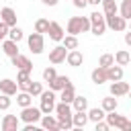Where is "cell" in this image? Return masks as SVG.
<instances>
[{
    "mask_svg": "<svg viewBox=\"0 0 131 131\" xmlns=\"http://www.w3.org/2000/svg\"><path fill=\"white\" fill-rule=\"evenodd\" d=\"M86 4H88V0H74V6L76 8H84Z\"/></svg>",
    "mask_w": 131,
    "mask_h": 131,
    "instance_id": "obj_41",
    "label": "cell"
},
{
    "mask_svg": "<svg viewBox=\"0 0 131 131\" xmlns=\"http://www.w3.org/2000/svg\"><path fill=\"white\" fill-rule=\"evenodd\" d=\"M113 63H115V55H111V53H102L98 59V66H102V68H108Z\"/></svg>",
    "mask_w": 131,
    "mask_h": 131,
    "instance_id": "obj_36",
    "label": "cell"
},
{
    "mask_svg": "<svg viewBox=\"0 0 131 131\" xmlns=\"http://www.w3.org/2000/svg\"><path fill=\"white\" fill-rule=\"evenodd\" d=\"M41 117H43V113H41V108H37V106H33V104H29V106H23V111H20V121H25V123H37V121H41Z\"/></svg>",
    "mask_w": 131,
    "mask_h": 131,
    "instance_id": "obj_6",
    "label": "cell"
},
{
    "mask_svg": "<svg viewBox=\"0 0 131 131\" xmlns=\"http://www.w3.org/2000/svg\"><path fill=\"white\" fill-rule=\"evenodd\" d=\"M41 2H43L45 6H55V4H57V0H41Z\"/></svg>",
    "mask_w": 131,
    "mask_h": 131,
    "instance_id": "obj_42",
    "label": "cell"
},
{
    "mask_svg": "<svg viewBox=\"0 0 131 131\" xmlns=\"http://www.w3.org/2000/svg\"><path fill=\"white\" fill-rule=\"evenodd\" d=\"M129 31H131V18H129Z\"/></svg>",
    "mask_w": 131,
    "mask_h": 131,
    "instance_id": "obj_46",
    "label": "cell"
},
{
    "mask_svg": "<svg viewBox=\"0 0 131 131\" xmlns=\"http://www.w3.org/2000/svg\"><path fill=\"white\" fill-rule=\"evenodd\" d=\"M106 74H108V82H117V80H123V66L119 63H113L106 68Z\"/></svg>",
    "mask_w": 131,
    "mask_h": 131,
    "instance_id": "obj_18",
    "label": "cell"
},
{
    "mask_svg": "<svg viewBox=\"0 0 131 131\" xmlns=\"http://www.w3.org/2000/svg\"><path fill=\"white\" fill-rule=\"evenodd\" d=\"M125 43L131 47V31H129V33H125Z\"/></svg>",
    "mask_w": 131,
    "mask_h": 131,
    "instance_id": "obj_43",
    "label": "cell"
},
{
    "mask_svg": "<svg viewBox=\"0 0 131 131\" xmlns=\"http://www.w3.org/2000/svg\"><path fill=\"white\" fill-rule=\"evenodd\" d=\"M47 33H49V39H51V41H61V39L66 37V33H63V27H61L59 23H55V20H51V23H49V29H47Z\"/></svg>",
    "mask_w": 131,
    "mask_h": 131,
    "instance_id": "obj_10",
    "label": "cell"
},
{
    "mask_svg": "<svg viewBox=\"0 0 131 131\" xmlns=\"http://www.w3.org/2000/svg\"><path fill=\"white\" fill-rule=\"evenodd\" d=\"M102 10H104V16H111L119 12V6L115 0H102Z\"/></svg>",
    "mask_w": 131,
    "mask_h": 131,
    "instance_id": "obj_26",
    "label": "cell"
},
{
    "mask_svg": "<svg viewBox=\"0 0 131 131\" xmlns=\"http://www.w3.org/2000/svg\"><path fill=\"white\" fill-rule=\"evenodd\" d=\"M16 82L14 80H10V78H4V80H0V92L2 94H8V96H14L16 94Z\"/></svg>",
    "mask_w": 131,
    "mask_h": 131,
    "instance_id": "obj_16",
    "label": "cell"
},
{
    "mask_svg": "<svg viewBox=\"0 0 131 131\" xmlns=\"http://www.w3.org/2000/svg\"><path fill=\"white\" fill-rule=\"evenodd\" d=\"M72 106H74V111H86V108H88V98L76 94L74 100H72Z\"/></svg>",
    "mask_w": 131,
    "mask_h": 131,
    "instance_id": "obj_30",
    "label": "cell"
},
{
    "mask_svg": "<svg viewBox=\"0 0 131 131\" xmlns=\"http://www.w3.org/2000/svg\"><path fill=\"white\" fill-rule=\"evenodd\" d=\"M47 29H49V20L47 18H37L35 20V31L37 33H47Z\"/></svg>",
    "mask_w": 131,
    "mask_h": 131,
    "instance_id": "obj_35",
    "label": "cell"
},
{
    "mask_svg": "<svg viewBox=\"0 0 131 131\" xmlns=\"http://www.w3.org/2000/svg\"><path fill=\"white\" fill-rule=\"evenodd\" d=\"M129 61H131V53H129V51L121 49V51L115 53V63H119V66H127Z\"/></svg>",
    "mask_w": 131,
    "mask_h": 131,
    "instance_id": "obj_27",
    "label": "cell"
},
{
    "mask_svg": "<svg viewBox=\"0 0 131 131\" xmlns=\"http://www.w3.org/2000/svg\"><path fill=\"white\" fill-rule=\"evenodd\" d=\"M72 123H74L76 129H84L86 123H88V115H86V111H76V113H72Z\"/></svg>",
    "mask_w": 131,
    "mask_h": 131,
    "instance_id": "obj_17",
    "label": "cell"
},
{
    "mask_svg": "<svg viewBox=\"0 0 131 131\" xmlns=\"http://www.w3.org/2000/svg\"><path fill=\"white\" fill-rule=\"evenodd\" d=\"M68 84H70V78H68V76H55V78H53V80L49 82V88L57 92V90H61V88H66Z\"/></svg>",
    "mask_w": 131,
    "mask_h": 131,
    "instance_id": "obj_21",
    "label": "cell"
},
{
    "mask_svg": "<svg viewBox=\"0 0 131 131\" xmlns=\"http://www.w3.org/2000/svg\"><path fill=\"white\" fill-rule=\"evenodd\" d=\"M55 113H57V117H72V104L59 102V104H55Z\"/></svg>",
    "mask_w": 131,
    "mask_h": 131,
    "instance_id": "obj_28",
    "label": "cell"
},
{
    "mask_svg": "<svg viewBox=\"0 0 131 131\" xmlns=\"http://www.w3.org/2000/svg\"><path fill=\"white\" fill-rule=\"evenodd\" d=\"M66 55H68V49H66L63 45H57V47H53V49L49 51V61H51L53 66H57V63L66 61Z\"/></svg>",
    "mask_w": 131,
    "mask_h": 131,
    "instance_id": "obj_8",
    "label": "cell"
},
{
    "mask_svg": "<svg viewBox=\"0 0 131 131\" xmlns=\"http://www.w3.org/2000/svg\"><path fill=\"white\" fill-rule=\"evenodd\" d=\"M16 104L23 108V106H29V104H33V96L27 92V90H23V92H18L16 94Z\"/></svg>",
    "mask_w": 131,
    "mask_h": 131,
    "instance_id": "obj_24",
    "label": "cell"
},
{
    "mask_svg": "<svg viewBox=\"0 0 131 131\" xmlns=\"http://www.w3.org/2000/svg\"><path fill=\"white\" fill-rule=\"evenodd\" d=\"M0 127H2V131H16L20 127V119L16 115H6L0 123Z\"/></svg>",
    "mask_w": 131,
    "mask_h": 131,
    "instance_id": "obj_9",
    "label": "cell"
},
{
    "mask_svg": "<svg viewBox=\"0 0 131 131\" xmlns=\"http://www.w3.org/2000/svg\"><path fill=\"white\" fill-rule=\"evenodd\" d=\"M2 51H4L8 57H14V55L18 53V43L12 41V39H4V41H2Z\"/></svg>",
    "mask_w": 131,
    "mask_h": 131,
    "instance_id": "obj_20",
    "label": "cell"
},
{
    "mask_svg": "<svg viewBox=\"0 0 131 131\" xmlns=\"http://www.w3.org/2000/svg\"><path fill=\"white\" fill-rule=\"evenodd\" d=\"M119 14L123 16V18H131V0H123L121 2V6H119Z\"/></svg>",
    "mask_w": 131,
    "mask_h": 131,
    "instance_id": "obj_32",
    "label": "cell"
},
{
    "mask_svg": "<svg viewBox=\"0 0 131 131\" xmlns=\"http://www.w3.org/2000/svg\"><path fill=\"white\" fill-rule=\"evenodd\" d=\"M129 84L127 82H123V80H117V82H113L111 84V94L113 96H125L127 92H129Z\"/></svg>",
    "mask_w": 131,
    "mask_h": 131,
    "instance_id": "obj_15",
    "label": "cell"
},
{
    "mask_svg": "<svg viewBox=\"0 0 131 131\" xmlns=\"http://www.w3.org/2000/svg\"><path fill=\"white\" fill-rule=\"evenodd\" d=\"M10 104H12L10 96H8V94H0V111H8Z\"/></svg>",
    "mask_w": 131,
    "mask_h": 131,
    "instance_id": "obj_38",
    "label": "cell"
},
{
    "mask_svg": "<svg viewBox=\"0 0 131 131\" xmlns=\"http://www.w3.org/2000/svg\"><path fill=\"white\" fill-rule=\"evenodd\" d=\"M86 115H88V121H92V123H96V121H100V119H104V115H106V113L102 111V106H100V108L96 106V108H90V111H88Z\"/></svg>",
    "mask_w": 131,
    "mask_h": 131,
    "instance_id": "obj_31",
    "label": "cell"
},
{
    "mask_svg": "<svg viewBox=\"0 0 131 131\" xmlns=\"http://www.w3.org/2000/svg\"><path fill=\"white\" fill-rule=\"evenodd\" d=\"M61 45L70 51V49H78V37L76 35H66L63 39H61Z\"/></svg>",
    "mask_w": 131,
    "mask_h": 131,
    "instance_id": "obj_29",
    "label": "cell"
},
{
    "mask_svg": "<svg viewBox=\"0 0 131 131\" xmlns=\"http://www.w3.org/2000/svg\"><path fill=\"white\" fill-rule=\"evenodd\" d=\"M88 18H90V33H92V35H96V37L104 35V31H106V20H104V14H100L98 10H94Z\"/></svg>",
    "mask_w": 131,
    "mask_h": 131,
    "instance_id": "obj_3",
    "label": "cell"
},
{
    "mask_svg": "<svg viewBox=\"0 0 131 131\" xmlns=\"http://www.w3.org/2000/svg\"><path fill=\"white\" fill-rule=\"evenodd\" d=\"M104 20H106V27L113 29V31H125V29H127V18H123L121 14L104 16Z\"/></svg>",
    "mask_w": 131,
    "mask_h": 131,
    "instance_id": "obj_7",
    "label": "cell"
},
{
    "mask_svg": "<svg viewBox=\"0 0 131 131\" xmlns=\"http://www.w3.org/2000/svg\"><path fill=\"white\" fill-rule=\"evenodd\" d=\"M8 29H10V27H8L6 23H2V20H0V41H4V39H6V35H8Z\"/></svg>",
    "mask_w": 131,
    "mask_h": 131,
    "instance_id": "obj_39",
    "label": "cell"
},
{
    "mask_svg": "<svg viewBox=\"0 0 131 131\" xmlns=\"http://www.w3.org/2000/svg\"><path fill=\"white\" fill-rule=\"evenodd\" d=\"M0 20L6 23L8 27H14V25H16V12H14L10 6H4V8L0 10Z\"/></svg>",
    "mask_w": 131,
    "mask_h": 131,
    "instance_id": "obj_13",
    "label": "cell"
},
{
    "mask_svg": "<svg viewBox=\"0 0 131 131\" xmlns=\"http://www.w3.org/2000/svg\"><path fill=\"white\" fill-rule=\"evenodd\" d=\"M23 37H25V35H23V29H18L16 25L8 29V39H12V41H16V43H18Z\"/></svg>",
    "mask_w": 131,
    "mask_h": 131,
    "instance_id": "obj_33",
    "label": "cell"
},
{
    "mask_svg": "<svg viewBox=\"0 0 131 131\" xmlns=\"http://www.w3.org/2000/svg\"><path fill=\"white\" fill-rule=\"evenodd\" d=\"M66 61H68V66L78 68V66H82L84 55H82V51H78V49H70V51H68V55H66Z\"/></svg>",
    "mask_w": 131,
    "mask_h": 131,
    "instance_id": "obj_14",
    "label": "cell"
},
{
    "mask_svg": "<svg viewBox=\"0 0 131 131\" xmlns=\"http://www.w3.org/2000/svg\"><path fill=\"white\" fill-rule=\"evenodd\" d=\"M10 61H12V66L16 68V70H33V63H31V59L27 57V55H20V53H16L14 57H10Z\"/></svg>",
    "mask_w": 131,
    "mask_h": 131,
    "instance_id": "obj_11",
    "label": "cell"
},
{
    "mask_svg": "<svg viewBox=\"0 0 131 131\" xmlns=\"http://www.w3.org/2000/svg\"><path fill=\"white\" fill-rule=\"evenodd\" d=\"M27 43H29V49L35 53V55H41L43 49H45V39H43V33H31L27 37Z\"/></svg>",
    "mask_w": 131,
    "mask_h": 131,
    "instance_id": "obj_5",
    "label": "cell"
},
{
    "mask_svg": "<svg viewBox=\"0 0 131 131\" xmlns=\"http://www.w3.org/2000/svg\"><path fill=\"white\" fill-rule=\"evenodd\" d=\"M55 76H57V72H55V68H53V66H49V68H45V70H43V80H45V82H51Z\"/></svg>",
    "mask_w": 131,
    "mask_h": 131,
    "instance_id": "obj_37",
    "label": "cell"
},
{
    "mask_svg": "<svg viewBox=\"0 0 131 131\" xmlns=\"http://www.w3.org/2000/svg\"><path fill=\"white\" fill-rule=\"evenodd\" d=\"M102 111L104 113H111V111H117V96H106V98H102Z\"/></svg>",
    "mask_w": 131,
    "mask_h": 131,
    "instance_id": "obj_25",
    "label": "cell"
},
{
    "mask_svg": "<svg viewBox=\"0 0 131 131\" xmlns=\"http://www.w3.org/2000/svg\"><path fill=\"white\" fill-rule=\"evenodd\" d=\"M74 96H76V88H74V84L70 82L66 88H61V94H59V98H61V102H70V104H72Z\"/></svg>",
    "mask_w": 131,
    "mask_h": 131,
    "instance_id": "obj_22",
    "label": "cell"
},
{
    "mask_svg": "<svg viewBox=\"0 0 131 131\" xmlns=\"http://www.w3.org/2000/svg\"><path fill=\"white\" fill-rule=\"evenodd\" d=\"M39 96H41V106H39L41 113H43V115L53 113V111H55V90H51V88H49V90H43Z\"/></svg>",
    "mask_w": 131,
    "mask_h": 131,
    "instance_id": "obj_4",
    "label": "cell"
},
{
    "mask_svg": "<svg viewBox=\"0 0 131 131\" xmlns=\"http://www.w3.org/2000/svg\"><path fill=\"white\" fill-rule=\"evenodd\" d=\"M90 78H92V82H94L96 86H100V84L108 82V74H106V68H102V66L94 68V70H92V74H90Z\"/></svg>",
    "mask_w": 131,
    "mask_h": 131,
    "instance_id": "obj_12",
    "label": "cell"
},
{
    "mask_svg": "<svg viewBox=\"0 0 131 131\" xmlns=\"http://www.w3.org/2000/svg\"><path fill=\"white\" fill-rule=\"evenodd\" d=\"M27 92H29L31 96H39V94L43 92V84H41V82H33V80H31V84H29Z\"/></svg>",
    "mask_w": 131,
    "mask_h": 131,
    "instance_id": "obj_34",
    "label": "cell"
},
{
    "mask_svg": "<svg viewBox=\"0 0 131 131\" xmlns=\"http://www.w3.org/2000/svg\"><path fill=\"white\" fill-rule=\"evenodd\" d=\"M41 125H43V129H49V131H57L59 129V123H57V119L51 117V113L41 117Z\"/></svg>",
    "mask_w": 131,
    "mask_h": 131,
    "instance_id": "obj_23",
    "label": "cell"
},
{
    "mask_svg": "<svg viewBox=\"0 0 131 131\" xmlns=\"http://www.w3.org/2000/svg\"><path fill=\"white\" fill-rule=\"evenodd\" d=\"M98 2H102V0H88V4H92V6H98Z\"/></svg>",
    "mask_w": 131,
    "mask_h": 131,
    "instance_id": "obj_44",
    "label": "cell"
},
{
    "mask_svg": "<svg viewBox=\"0 0 131 131\" xmlns=\"http://www.w3.org/2000/svg\"><path fill=\"white\" fill-rule=\"evenodd\" d=\"M66 31L70 35H80V33H88L90 31V18L88 16H72L68 20Z\"/></svg>",
    "mask_w": 131,
    "mask_h": 131,
    "instance_id": "obj_1",
    "label": "cell"
},
{
    "mask_svg": "<svg viewBox=\"0 0 131 131\" xmlns=\"http://www.w3.org/2000/svg\"><path fill=\"white\" fill-rule=\"evenodd\" d=\"M104 119H106L108 127H117V129H121V131H131V121H129L127 117H123V115H117L115 111L106 113Z\"/></svg>",
    "mask_w": 131,
    "mask_h": 131,
    "instance_id": "obj_2",
    "label": "cell"
},
{
    "mask_svg": "<svg viewBox=\"0 0 131 131\" xmlns=\"http://www.w3.org/2000/svg\"><path fill=\"white\" fill-rule=\"evenodd\" d=\"M127 94H129V98H131V88H129V92H127Z\"/></svg>",
    "mask_w": 131,
    "mask_h": 131,
    "instance_id": "obj_45",
    "label": "cell"
},
{
    "mask_svg": "<svg viewBox=\"0 0 131 131\" xmlns=\"http://www.w3.org/2000/svg\"><path fill=\"white\" fill-rule=\"evenodd\" d=\"M106 129H108V123L106 121H102V119L96 121V131H106Z\"/></svg>",
    "mask_w": 131,
    "mask_h": 131,
    "instance_id": "obj_40",
    "label": "cell"
},
{
    "mask_svg": "<svg viewBox=\"0 0 131 131\" xmlns=\"http://www.w3.org/2000/svg\"><path fill=\"white\" fill-rule=\"evenodd\" d=\"M16 84H18L20 90H27L29 84H31V72H29V70H18V74H16Z\"/></svg>",
    "mask_w": 131,
    "mask_h": 131,
    "instance_id": "obj_19",
    "label": "cell"
}]
</instances>
